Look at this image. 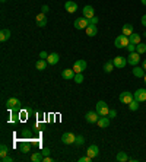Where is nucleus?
Instances as JSON below:
<instances>
[{
	"mask_svg": "<svg viewBox=\"0 0 146 162\" xmlns=\"http://www.w3.org/2000/svg\"><path fill=\"white\" fill-rule=\"evenodd\" d=\"M95 111L99 114V117H104V115H108L110 108H108V105L104 102V101H98V102H96V110Z\"/></svg>",
	"mask_w": 146,
	"mask_h": 162,
	"instance_id": "nucleus-1",
	"label": "nucleus"
},
{
	"mask_svg": "<svg viewBox=\"0 0 146 162\" xmlns=\"http://www.w3.org/2000/svg\"><path fill=\"white\" fill-rule=\"evenodd\" d=\"M114 44H116L117 48H126V47L130 44V39H129V37H126V35H120V37L116 38Z\"/></svg>",
	"mask_w": 146,
	"mask_h": 162,
	"instance_id": "nucleus-2",
	"label": "nucleus"
},
{
	"mask_svg": "<svg viewBox=\"0 0 146 162\" xmlns=\"http://www.w3.org/2000/svg\"><path fill=\"white\" fill-rule=\"evenodd\" d=\"M118 99H120V102H121V104L129 105L130 102L135 99V95H133L132 92H127V91H126V92H121V94H120V98H118Z\"/></svg>",
	"mask_w": 146,
	"mask_h": 162,
	"instance_id": "nucleus-3",
	"label": "nucleus"
},
{
	"mask_svg": "<svg viewBox=\"0 0 146 162\" xmlns=\"http://www.w3.org/2000/svg\"><path fill=\"white\" fill-rule=\"evenodd\" d=\"M89 25V19L88 18H78L76 21H75V28L76 29H86V26Z\"/></svg>",
	"mask_w": 146,
	"mask_h": 162,
	"instance_id": "nucleus-4",
	"label": "nucleus"
},
{
	"mask_svg": "<svg viewBox=\"0 0 146 162\" xmlns=\"http://www.w3.org/2000/svg\"><path fill=\"white\" fill-rule=\"evenodd\" d=\"M139 62H140V54H139L137 51H135V53H130L129 57H127V63H129V64H132V66H137V64H139Z\"/></svg>",
	"mask_w": 146,
	"mask_h": 162,
	"instance_id": "nucleus-5",
	"label": "nucleus"
},
{
	"mask_svg": "<svg viewBox=\"0 0 146 162\" xmlns=\"http://www.w3.org/2000/svg\"><path fill=\"white\" fill-rule=\"evenodd\" d=\"M85 69H86V62L82 60V59H79V60H76V62L73 63V70L76 73H82Z\"/></svg>",
	"mask_w": 146,
	"mask_h": 162,
	"instance_id": "nucleus-6",
	"label": "nucleus"
},
{
	"mask_svg": "<svg viewBox=\"0 0 146 162\" xmlns=\"http://www.w3.org/2000/svg\"><path fill=\"white\" fill-rule=\"evenodd\" d=\"M75 139H76V136L73 133H70V132L63 133V136H62V142L64 145H75Z\"/></svg>",
	"mask_w": 146,
	"mask_h": 162,
	"instance_id": "nucleus-7",
	"label": "nucleus"
},
{
	"mask_svg": "<svg viewBox=\"0 0 146 162\" xmlns=\"http://www.w3.org/2000/svg\"><path fill=\"white\" fill-rule=\"evenodd\" d=\"M98 118H99V114L96 111H88L86 112V115H85V120L88 121V123H96L98 121Z\"/></svg>",
	"mask_w": 146,
	"mask_h": 162,
	"instance_id": "nucleus-8",
	"label": "nucleus"
},
{
	"mask_svg": "<svg viewBox=\"0 0 146 162\" xmlns=\"http://www.w3.org/2000/svg\"><path fill=\"white\" fill-rule=\"evenodd\" d=\"M86 155L91 156L92 159H95V158L99 155V148H98L96 145H91L89 148H88V151H86Z\"/></svg>",
	"mask_w": 146,
	"mask_h": 162,
	"instance_id": "nucleus-9",
	"label": "nucleus"
},
{
	"mask_svg": "<svg viewBox=\"0 0 146 162\" xmlns=\"http://www.w3.org/2000/svg\"><path fill=\"white\" fill-rule=\"evenodd\" d=\"M6 105H7V108H10V110H18L21 107V102H19L18 98H9V99L6 101Z\"/></svg>",
	"mask_w": 146,
	"mask_h": 162,
	"instance_id": "nucleus-10",
	"label": "nucleus"
},
{
	"mask_svg": "<svg viewBox=\"0 0 146 162\" xmlns=\"http://www.w3.org/2000/svg\"><path fill=\"white\" fill-rule=\"evenodd\" d=\"M64 9H66L69 13H75V12L78 10V5H76V2H73V0H67V2L64 3Z\"/></svg>",
	"mask_w": 146,
	"mask_h": 162,
	"instance_id": "nucleus-11",
	"label": "nucleus"
},
{
	"mask_svg": "<svg viewBox=\"0 0 146 162\" xmlns=\"http://www.w3.org/2000/svg\"><path fill=\"white\" fill-rule=\"evenodd\" d=\"M133 95H135V99H137L139 102H145V101H146V89L140 88V89L136 91Z\"/></svg>",
	"mask_w": 146,
	"mask_h": 162,
	"instance_id": "nucleus-12",
	"label": "nucleus"
},
{
	"mask_svg": "<svg viewBox=\"0 0 146 162\" xmlns=\"http://www.w3.org/2000/svg\"><path fill=\"white\" fill-rule=\"evenodd\" d=\"M126 64H127L126 57L118 56V57H116V59H114V66L117 67V69H123V67H126Z\"/></svg>",
	"mask_w": 146,
	"mask_h": 162,
	"instance_id": "nucleus-13",
	"label": "nucleus"
},
{
	"mask_svg": "<svg viewBox=\"0 0 146 162\" xmlns=\"http://www.w3.org/2000/svg\"><path fill=\"white\" fill-rule=\"evenodd\" d=\"M35 21H37V26L39 28H43L47 25V18H45V13H38L37 18H35Z\"/></svg>",
	"mask_w": 146,
	"mask_h": 162,
	"instance_id": "nucleus-14",
	"label": "nucleus"
},
{
	"mask_svg": "<svg viewBox=\"0 0 146 162\" xmlns=\"http://www.w3.org/2000/svg\"><path fill=\"white\" fill-rule=\"evenodd\" d=\"M75 75H76V72H75L73 69H64V70H62V78L66 79V80L73 79L75 78Z\"/></svg>",
	"mask_w": 146,
	"mask_h": 162,
	"instance_id": "nucleus-15",
	"label": "nucleus"
},
{
	"mask_svg": "<svg viewBox=\"0 0 146 162\" xmlns=\"http://www.w3.org/2000/svg\"><path fill=\"white\" fill-rule=\"evenodd\" d=\"M83 16L85 18H88V19H91V18H94L95 16V10H94V7L92 6H85L83 7Z\"/></svg>",
	"mask_w": 146,
	"mask_h": 162,
	"instance_id": "nucleus-16",
	"label": "nucleus"
},
{
	"mask_svg": "<svg viewBox=\"0 0 146 162\" xmlns=\"http://www.w3.org/2000/svg\"><path fill=\"white\" fill-rule=\"evenodd\" d=\"M96 124H98L101 129H105V127H108V126H110V117H107V115L99 117V118H98V121H96Z\"/></svg>",
	"mask_w": 146,
	"mask_h": 162,
	"instance_id": "nucleus-17",
	"label": "nucleus"
},
{
	"mask_svg": "<svg viewBox=\"0 0 146 162\" xmlns=\"http://www.w3.org/2000/svg\"><path fill=\"white\" fill-rule=\"evenodd\" d=\"M133 75L136 78H145L146 75V70L143 67H139V66H133Z\"/></svg>",
	"mask_w": 146,
	"mask_h": 162,
	"instance_id": "nucleus-18",
	"label": "nucleus"
},
{
	"mask_svg": "<svg viewBox=\"0 0 146 162\" xmlns=\"http://www.w3.org/2000/svg\"><path fill=\"white\" fill-rule=\"evenodd\" d=\"M59 60H60V57H59V54H57V53H51V54H48V57H47V62H48V64H57V63H59Z\"/></svg>",
	"mask_w": 146,
	"mask_h": 162,
	"instance_id": "nucleus-19",
	"label": "nucleus"
},
{
	"mask_svg": "<svg viewBox=\"0 0 146 162\" xmlns=\"http://www.w3.org/2000/svg\"><path fill=\"white\" fill-rule=\"evenodd\" d=\"M31 143L29 142H26V140H23V142H21V145H19V149H21V152H23V153H28L29 151H31Z\"/></svg>",
	"mask_w": 146,
	"mask_h": 162,
	"instance_id": "nucleus-20",
	"label": "nucleus"
},
{
	"mask_svg": "<svg viewBox=\"0 0 146 162\" xmlns=\"http://www.w3.org/2000/svg\"><path fill=\"white\" fill-rule=\"evenodd\" d=\"M121 31H123V35H126V37H130V35L133 34V25H132V23H126Z\"/></svg>",
	"mask_w": 146,
	"mask_h": 162,
	"instance_id": "nucleus-21",
	"label": "nucleus"
},
{
	"mask_svg": "<svg viewBox=\"0 0 146 162\" xmlns=\"http://www.w3.org/2000/svg\"><path fill=\"white\" fill-rule=\"evenodd\" d=\"M85 31H86V35H89V37H95L96 32H98V29H96L95 25H91V23L86 26V29H85Z\"/></svg>",
	"mask_w": 146,
	"mask_h": 162,
	"instance_id": "nucleus-22",
	"label": "nucleus"
},
{
	"mask_svg": "<svg viewBox=\"0 0 146 162\" xmlns=\"http://www.w3.org/2000/svg\"><path fill=\"white\" fill-rule=\"evenodd\" d=\"M9 38H10V31H9V29H2V31H0V41L5 43V41H7Z\"/></svg>",
	"mask_w": 146,
	"mask_h": 162,
	"instance_id": "nucleus-23",
	"label": "nucleus"
},
{
	"mask_svg": "<svg viewBox=\"0 0 146 162\" xmlns=\"http://www.w3.org/2000/svg\"><path fill=\"white\" fill-rule=\"evenodd\" d=\"M114 60H108V62H105V64H104V72L105 73H111L112 70H114Z\"/></svg>",
	"mask_w": 146,
	"mask_h": 162,
	"instance_id": "nucleus-24",
	"label": "nucleus"
},
{
	"mask_svg": "<svg viewBox=\"0 0 146 162\" xmlns=\"http://www.w3.org/2000/svg\"><path fill=\"white\" fill-rule=\"evenodd\" d=\"M47 64H48V62H47V60H44V59H39L38 62L35 63V67H37V70H45Z\"/></svg>",
	"mask_w": 146,
	"mask_h": 162,
	"instance_id": "nucleus-25",
	"label": "nucleus"
},
{
	"mask_svg": "<svg viewBox=\"0 0 146 162\" xmlns=\"http://www.w3.org/2000/svg\"><path fill=\"white\" fill-rule=\"evenodd\" d=\"M31 161L32 162H43L44 161V155H43L41 152H35V153H32V156H31Z\"/></svg>",
	"mask_w": 146,
	"mask_h": 162,
	"instance_id": "nucleus-26",
	"label": "nucleus"
},
{
	"mask_svg": "<svg viewBox=\"0 0 146 162\" xmlns=\"http://www.w3.org/2000/svg\"><path fill=\"white\" fill-rule=\"evenodd\" d=\"M116 161L117 162H126V161H129V156H127L126 152H118L117 156H116Z\"/></svg>",
	"mask_w": 146,
	"mask_h": 162,
	"instance_id": "nucleus-27",
	"label": "nucleus"
},
{
	"mask_svg": "<svg viewBox=\"0 0 146 162\" xmlns=\"http://www.w3.org/2000/svg\"><path fill=\"white\" fill-rule=\"evenodd\" d=\"M129 39H130V43H132V44H139V43H140V35H137V34H132V35H130L129 37Z\"/></svg>",
	"mask_w": 146,
	"mask_h": 162,
	"instance_id": "nucleus-28",
	"label": "nucleus"
},
{
	"mask_svg": "<svg viewBox=\"0 0 146 162\" xmlns=\"http://www.w3.org/2000/svg\"><path fill=\"white\" fill-rule=\"evenodd\" d=\"M9 155V148L3 143V145L0 146V158H3V156H7Z\"/></svg>",
	"mask_w": 146,
	"mask_h": 162,
	"instance_id": "nucleus-29",
	"label": "nucleus"
},
{
	"mask_svg": "<svg viewBox=\"0 0 146 162\" xmlns=\"http://www.w3.org/2000/svg\"><path fill=\"white\" fill-rule=\"evenodd\" d=\"M136 51H137L139 54H145V53H146V44L139 43V44L136 45Z\"/></svg>",
	"mask_w": 146,
	"mask_h": 162,
	"instance_id": "nucleus-30",
	"label": "nucleus"
},
{
	"mask_svg": "<svg viewBox=\"0 0 146 162\" xmlns=\"http://www.w3.org/2000/svg\"><path fill=\"white\" fill-rule=\"evenodd\" d=\"M129 108L130 111H137V108H139V101L137 99H133L132 102L129 104Z\"/></svg>",
	"mask_w": 146,
	"mask_h": 162,
	"instance_id": "nucleus-31",
	"label": "nucleus"
},
{
	"mask_svg": "<svg viewBox=\"0 0 146 162\" xmlns=\"http://www.w3.org/2000/svg\"><path fill=\"white\" fill-rule=\"evenodd\" d=\"M85 143V137L82 136V134H79V136H76V139H75V145L76 146H82Z\"/></svg>",
	"mask_w": 146,
	"mask_h": 162,
	"instance_id": "nucleus-32",
	"label": "nucleus"
},
{
	"mask_svg": "<svg viewBox=\"0 0 146 162\" xmlns=\"http://www.w3.org/2000/svg\"><path fill=\"white\" fill-rule=\"evenodd\" d=\"M73 79H75L76 83H82V82H83V75H82V73H76Z\"/></svg>",
	"mask_w": 146,
	"mask_h": 162,
	"instance_id": "nucleus-33",
	"label": "nucleus"
},
{
	"mask_svg": "<svg viewBox=\"0 0 146 162\" xmlns=\"http://www.w3.org/2000/svg\"><path fill=\"white\" fill-rule=\"evenodd\" d=\"M126 48H127V51H129V53H135V51H136V44H132V43H130V44L127 45Z\"/></svg>",
	"mask_w": 146,
	"mask_h": 162,
	"instance_id": "nucleus-34",
	"label": "nucleus"
},
{
	"mask_svg": "<svg viewBox=\"0 0 146 162\" xmlns=\"http://www.w3.org/2000/svg\"><path fill=\"white\" fill-rule=\"evenodd\" d=\"M91 161H92V158L88 156V155H86V156H80V158H79V162H91Z\"/></svg>",
	"mask_w": 146,
	"mask_h": 162,
	"instance_id": "nucleus-35",
	"label": "nucleus"
},
{
	"mask_svg": "<svg viewBox=\"0 0 146 162\" xmlns=\"http://www.w3.org/2000/svg\"><path fill=\"white\" fill-rule=\"evenodd\" d=\"M22 136L23 137H31V136H32V132H31V130H23Z\"/></svg>",
	"mask_w": 146,
	"mask_h": 162,
	"instance_id": "nucleus-36",
	"label": "nucleus"
},
{
	"mask_svg": "<svg viewBox=\"0 0 146 162\" xmlns=\"http://www.w3.org/2000/svg\"><path fill=\"white\" fill-rule=\"evenodd\" d=\"M0 161H2V162H12V161H13V158H12V156H9V155H7V156L0 158Z\"/></svg>",
	"mask_w": 146,
	"mask_h": 162,
	"instance_id": "nucleus-37",
	"label": "nucleus"
},
{
	"mask_svg": "<svg viewBox=\"0 0 146 162\" xmlns=\"http://www.w3.org/2000/svg\"><path fill=\"white\" fill-rule=\"evenodd\" d=\"M108 117H110V118L117 117V111H116V110H110V112H108Z\"/></svg>",
	"mask_w": 146,
	"mask_h": 162,
	"instance_id": "nucleus-38",
	"label": "nucleus"
},
{
	"mask_svg": "<svg viewBox=\"0 0 146 162\" xmlns=\"http://www.w3.org/2000/svg\"><path fill=\"white\" fill-rule=\"evenodd\" d=\"M39 57H41V59H44V60H47L48 53H47V51H41V53H39Z\"/></svg>",
	"mask_w": 146,
	"mask_h": 162,
	"instance_id": "nucleus-39",
	"label": "nucleus"
},
{
	"mask_svg": "<svg viewBox=\"0 0 146 162\" xmlns=\"http://www.w3.org/2000/svg\"><path fill=\"white\" fill-rule=\"evenodd\" d=\"M41 153H43L44 156H48V155H50V149H48V148H44V149L41 151Z\"/></svg>",
	"mask_w": 146,
	"mask_h": 162,
	"instance_id": "nucleus-40",
	"label": "nucleus"
},
{
	"mask_svg": "<svg viewBox=\"0 0 146 162\" xmlns=\"http://www.w3.org/2000/svg\"><path fill=\"white\" fill-rule=\"evenodd\" d=\"M89 23H91V25H95V23H98V18H96V16L91 18V19H89Z\"/></svg>",
	"mask_w": 146,
	"mask_h": 162,
	"instance_id": "nucleus-41",
	"label": "nucleus"
},
{
	"mask_svg": "<svg viewBox=\"0 0 146 162\" xmlns=\"http://www.w3.org/2000/svg\"><path fill=\"white\" fill-rule=\"evenodd\" d=\"M41 10H43V13H47V12H48V6H47V5H43Z\"/></svg>",
	"mask_w": 146,
	"mask_h": 162,
	"instance_id": "nucleus-42",
	"label": "nucleus"
},
{
	"mask_svg": "<svg viewBox=\"0 0 146 162\" xmlns=\"http://www.w3.org/2000/svg\"><path fill=\"white\" fill-rule=\"evenodd\" d=\"M142 25H143V26H146V15H143V16H142Z\"/></svg>",
	"mask_w": 146,
	"mask_h": 162,
	"instance_id": "nucleus-43",
	"label": "nucleus"
},
{
	"mask_svg": "<svg viewBox=\"0 0 146 162\" xmlns=\"http://www.w3.org/2000/svg\"><path fill=\"white\" fill-rule=\"evenodd\" d=\"M43 162H53V159H51L50 156H44V161Z\"/></svg>",
	"mask_w": 146,
	"mask_h": 162,
	"instance_id": "nucleus-44",
	"label": "nucleus"
},
{
	"mask_svg": "<svg viewBox=\"0 0 146 162\" xmlns=\"http://www.w3.org/2000/svg\"><path fill=\"white\" fill-rule=\"evenodd\" d=\"M142 67H143V69H145V70H146V59H145V60H143V66H142Z\"/></svg>",
	"mask_w": 146,
	"mask_h": 162,
	"instance_id": "nucleus-45",
	"label": "nucleus"
},
{
	"mask_svg": "<svg viewBox=\"0 0 146 162\" xmlns=\"http://www.w3.org/2000/svg\"><path fill=\"white\" fill-rule=\"evenodd\" d=\"M140 2H142V5H145V6H146V0H140Z\"/></svg>",
	"mask_w": 146,
	"mask_h": 162,
	"instance_id": "nucleus-46",
	"label": "nucleus"
},
{
	"mask_svg": "<svg viewBox=\"0 0 146 162\" xmlns=\"http://www.w3.org/2000/svg\"><path fill=\"white\" fill-rule=\"evenodd\" d=\"M143 79H145V85H146V75H145V78H143Z\"/></svg>",
	"mask_w": 146,
	"mask_h": 162,
	"instance_id": "nucleus-47",
	"label": "nucleus"
}]
</instances>
